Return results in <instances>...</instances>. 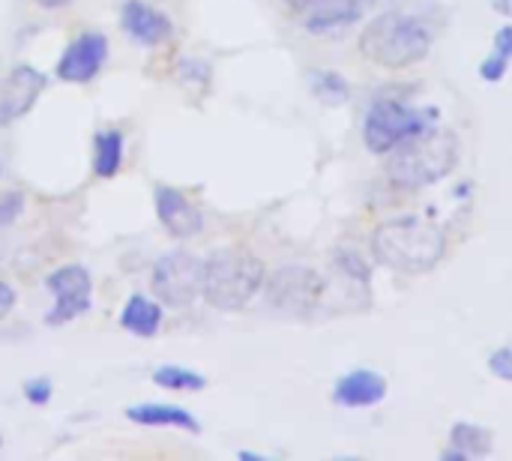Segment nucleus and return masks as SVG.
I'll list each match as a JSON object with an SVG mask.
<instances>
[{"mask_svg":"<svg viewBox=\"0 0 512 461\" xmlns=\"http://www.w3.org/2000/svg\"><path fill=\"white\" fill-rule=\"evenodd\" d=\"M447 252L444 231L420 216L387 219L372 234V255L396 273H429Z\"/></svg>","mask_w":512,"mask_h":461,"instance_id":"nucleus-1","label":"nucleus"},{"mask_svg":"<svg viewBox=\"0 0 512 461\" xmlns=\"http://www.w3.org/2000/svg\"><path fill=\"white\" fill-rule=\"evenodd\" d=\"M459 162V141L450 129H426L423 135L387 153L384 171L399 189H426L447 177Z\"/></svg>","mask_w":512,"mask_h":461,"instance_id":"nucleus-2","label":"nucleus"},{"mask_svg":"<svg viewBox=\"0 0 512 461\" xmlns=\"http://www.w3.org/2000/svg\"><path fill=\"white\" fill-rule=\"evenodd\" d=\"M432 48V30L411 12H381L360 33V51L387 69H405L420 63Z\"/></svg>","mask_w":512,"mask_h":461,"instance_id":"nucleus-3","label":"nucleus"},{"mask_svg":"<svg viewBox=\"0 0 512 461\" xmlns=\"http://www.w3.org/2000/svg\"><path fill=\"white\" fill-rule=\"evenodd\" d=\"M267 279V267L258 255L240 246L216 249L204 258V300L219 312L243 309Z\"/></svg>","mask_w":512,"mask_h":461,"instance_id":"nucleus-4","label":"nucleus"},{"mask_svg":"<svg viewBox=\"0 0 512 461\" xmlns=\"http://www.w3.org/2000/svg\"><path fill=\"white\" fill-rule=\"evenodd\" d=\"M435 117V108H414L402 99H375L363 117V144L372 153L387 156L399 144L423 135Z\"/></svg>","mask_w":512,"mask_h":461,"instance_id":"nucleus-5","label":"nucleus"},{"mask_svg":"<svg viewBox=\"0 0 512 461\" xmlns=\"http://www.w3.org/2000/svg\"><path fill=\"white\" fill-rule=\"evenodd\" d=\"M150 288L156 300L168 309H186L204 294V258L171 249L162 258H156L150 273Z\"/></svg>","mask_w":512,"mask_h":461,"instance_id":"nucleus-6","label":"nucleus"},{"mask_svg":"<svg viewBox=\"0 0 512 461\" xmlns=\"http://www.w3.org/2000/svg\"><path fill=\"white\" fill-rule=\"evenodd\" d=\"M264 297L285 315H309L324 297V279L312 267L288 264L264 279Z\"/></svg>","mask_w":512,"mask_h":461,"instance_id":"nucleus-7","label":"nucleus"},{"mask_svg":"<svg viewBox=\"0 0 512 461\" xmlns=\"http://www.w3.org/2000/svg\"><path fill=\"white\" fill-rule=\"evenodd\" d=\"M45 288L54 297L51 312H45L48 327H63L75 318H81L90 309L93 279L84 264H63L45 276Z\"/></svg>","mask_w":512,"mask_h":461,"instance_id":"nucleus-8","label":"nucleus"},{"mask_svg":"<svg viewBox=\"0 0 512 461\" xmlns=\"http://www.w3.org/2000/svg\"><path fill=\"white\" fill-rule=\"evenodd\" d=\"M108 60V39L99 30L78 33L60 54L54 75L66 84H90Z\"/></svg>","mask_w":512,"mask_h":461,"instance_id":"nucleus-9","label":"nucleus"},{"mask_svg":"<svg viewBox=\"0 0 512 461\" xmlns=\"http://www.w3.org/2000/svg\"><path fill=\"white\" fill-rule=\"evenodd\" d=\"M369 0H288L300 27L312 36L336 33L357 24Z\"/></svg>","mask_w":512,"mask_h":461,"instance_id":"nucleus-10","label":"nucleus"},{"mask_svg":"<svg viewBox=\"0 0 512 461\" xmlns=\"http://www.w3.org/2000/svg\"><path fill=\"white\" fill-rule=\"evenodd\" d=\"M48 78L30 66V63H18L6 72V78L0 81V126L15 123L18 117H24L36 99L42 96Z\"/></svg>","mask_w":512,"mask_h":461,"instance_id":"nucleus-11","label":"nucleus"},{"mask_svg":"<svg viewBox=\"0 0 512 461\" xmlns=\"http://www.w3.org/2000/svg\"><path fill=\"white\" fill-rule=\"evenodd\" d=\"M153 204H156V219L162 222V228L174 240H192V237L201 234L204 216H201V210L180 189H174V186H156Z\"/></svg>","mask_w":512,"mask_h":461,"instance_id":"nucleus-12","label":"nucleus"},{"mask_svg":"<svg viewBox=\"0 0 512 461\" xmlns=\"http://www.w3.org/2000/svg\"><path fill=\"white\" fill-rule=\"evenodd\" d=\"M120 27L126 30V36L132 42H138L144 48H156V45L168 42L174 33V21L147 0H126L120 6Z\"/></svg>","mask_w":512,"mask_h":461,"instance_id":"nucleus-13","label":"nucleus"},{"mask_svg":"<svg viewBox=\"0 0 512 461\" xmlns=\"http://www.w3.org/2000/svg\"><path fill=\"white\" fill-rule=\"evenodd\" d=\"M387 396V378L375 369H354L342 375L333 387V402L339 408H372L384 402Z\"/></svg>","mask_w":512,"mask_h":461,"instance_id":"nucleus-14","label":"nucleus"},{"mask_svg":"<svg viewBox=\"0 0 512 461\" xmlns=\"http://www.w3.org/2000/svg\"><path fill=\"white\" fill-rule=\"evenodd\" d=\"M126 420L135 423V426H147V429H180V432H189V435H201V423L195 420V414H189L180 405H168V402L129 405Z\"/></svg>","mask_w":512,"mask_h":461,"instance_id":"nucleus-15","label":"nucleus"},{"mask_svg":"<svg viewBox=\"0 0 512 461\" xmlns=\"http://www.w3.org/2000/svg\"><path fill=\"white\" fill-rule=\"evenodd\" d=\"M120 327L129 336L153 339L162 327V303L153 297H144V294H132L120 309Z\"/></svg>","mask_w":512,"mask_h":461,"instance_id":"nucleus-16","label":"nucleus"},{"mask_svg":"<svg viewBox=\"0 0 512 461\" xmlns=\"http://www.w3.org/2000/svg\"><path fill=\"white\" fill-rule=\"evenodd\" d=\"M123 168V132L120 129H102L93 135V174L102 180L117 177Z\"/></svg>","mask_w":512,"mask_h":461,"instance_id":"nucleus-17","label":"nucleus"},{"mask_svg":"<svg viewBox=\"0 0 512 461\" xmlns=\"http://www.w3.org/2000/svg\"><path fill=\"white\" fill-rule=\"evenodd\" d=\"M450 447L465 461L486 459L495 450V435L477 423H456L450 429Z\"/></svg>","mask_w":512,"mask_h":461,"instance_id":"nucleus-18","label":"nucleus"},{"mask_svg":"<svg viewBox=\"0 0 512 461\" xmlns=\"http://www.w3.org/2000/svg\"><path fill=\"white\" fill-rule=\"evenodd\" d=\"M153 384L159 390H171V393H201L207 387V378L195 369L177 366V363H165L153 372Z\"/></svg>","mask_w":512,"mask_h":461,"instance_id":"nucleus-19","label":"nucleus"},{"mask_svg":"<svg viewBox=\"0 0 512 461\" xmlns=\"http://www.w3.org/2000/svg\"><path fill=\"white\" fill-rule=\"evenodd\" d=\"M312 78V90L324 99V102H342L348 96V81L339 72L330 69H318L309 75Z\"/></svg>","mask_w":512,"mask_h":461,"instance_id":"nucleus-20","label":"nucleus"},{"mask_svg":"<svg viewBox=\"0 0 512 461\" xmlns=\"http://www.w3.org/2000/svg\"><path fill=\"white\" fill-rule=\"evenodd\" d=\"M336 267L345 273V276H351V279H357V282H369V267H366V261L357 255V252H351V249H342V252H336Z\"/></svg>","mask_w":512,"mask_h":461,"instance_id":"nucleus-21","label":"nucleus"},{"mask_svg":"<svg viewBox=\"0 0 512 461\" xmlns=\"http://www.w3.org/2000/svg\"><path fill=\"white\" fill-rule=\"evenodd\" d=\"M21 213H24V195H21V192H6V195H0V228L15 225Z\"/></svg>","mask_w":512,"mask_h":461,"instance_id":"nucleus-22","label":"nucleus"},{"mask_svg":"<svg viewBox=\"0 0 512 461\" xmlns=\"http://www.w3.org/2000/svg\"><path fill=\"white\" fill-rule=\"evenodd\" d=\"M21 393H24V399H27L30 405L42 408V405L51 402V393H54V390H51V381H48V378H30V381H24Z\"/></svg>","mask_w":512,"mask_h":461,"instance_id":"nucleus-23","label":"nucleus"},{"mask_svg":"<svg viewBox=\"0 0 512 461\" xmlns=\"http://www.w3.org/2000/svg\"><path fill=\"white\" fill-rule=\"evenodd\" d=\"M507 66H510V60H507L504 54L492 51V54L480 63V78L489 81V84H495V81H501V78L507 75Z\"/></svg>","mask_w":512,"mask_h":461,"instance_id":"nucleus-24","label":"nucleus"},{"mask_svg":"<svg viewBox=\"0 0 512 461\" xmlns=\"http://www.w3.org/2000/svg\"><path fill=\"white\" fill-rule=\"evenodd\" d=\"M489 369H492V375H498L501 381H510L512 384V345L498 348V351L489 357Z\"/></svg>","mask_w":512,"mask_h":461,"instance_id":"nucleus-25","label":"nucleus"},{"mask_svg":"<svg viewBox=\"0 0 512 461\" xmlns=\"http://www.w3.org/2000/svg\"><path fill=\"white\" fill-rule=\"evenodd\" d=\"M495 51L504 54L507 60H512V24H504V27L495 33Z\"/></svg>","mask_w":512,"mask_h":461,"instance_id":"nucleus-26","label":"nucleus"},{"mask_svg":"<svg viewBox=\"0 0 512 461\" xmlns=\"http://www.w3.org/2000/svg\"><path fill=\"white\" fill-rule=\"evenodd\" d=\"M12 309H15V291H12L9 282L0 279V321H3Z\"/></svg>","mask_w":512,"mask_h":461,"instance_id":"nucleus-27","label":"nucleus"},{"mask_svg":"<svg viewBox=\"0 0 512 461\" xmlns=\"http://www.w3.org/2000/svg\"><path fill=\"white\" fill-rule=\"evenodd\" d=\"M36 6H42V9H63V6H69L72 0H33Z\"/></svg>","mask_w":512,"mask_h":461,"instance_id":"nucleus-28","label":"nucleus"},{"mask_svg":"<svg viewBox=\"0 0 512 461\" xmlns=\"http://www.w3.org/2000/svg\"><path fill=\"white\" fill-rule=\"evenodd\" d=\"M492 3H495V9H498L501 15L512 18V0H492Z\"/></svg>","mask_w":512,"mask_h":461,"instance_id":"nucleus-29","label":"nucleus"},{"mask_svg":"<svg viewBox=\"0 0 512 461\" xmlns=\"http://www.w3.org/2000/svg\"><path fill=\"white\" fill-rule=\"evenodd\" d=\"M237 459H246V461H264V456H258V453H237Z\"/></svg>","mask_w":512,"mask_h":461,"instance_id":"nucleus-30","label":"nucleus"}]
</instances>
